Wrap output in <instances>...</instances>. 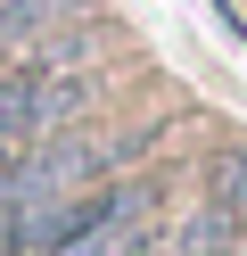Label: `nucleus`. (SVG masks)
<instances>
[{"label": "nucleus", "instance_id": "1", "mask_svg": "<svg viewBox=\"0 0 247 256\" xmlns=\"http://www.w3.org/2000/svg\"><path fill=\"white\" fill-rule=\"evenodd\" d=\"M140 157V140H107V132H82V124H66V132H49L33 157H16V198L41 206V198H74V190H99L115 166H132Z\"/></svg>", "mask_w": 247, "mask_h": 256}, {"label": "nucleus", "instance_id": "3", "mask_svg": "<svg viewBox=\"0 0 247 256\" xmlns=\"http://www.w3.org/2000/svg\"><path fill=\"white\" fill-rule=\"evenodd\" d=\"M206 206L247 215V149H214L206 157Z\"/></svg>", "mask_w": 247, "mask_h": 256}, {"label": "nucleus", "instance_id": "2", "mask_svg": "<svg viewBox=\"0 0 247 256\" xmlns=\"http://www.w3.org/2000/svg\"><path fill=\"white\" fill-rule=\"evenodd\" d=\"M82 0H0V58H33L49 34H66Z\"/></svg>", "mask_w": 247, "mask_h": 256}]
</instances>
